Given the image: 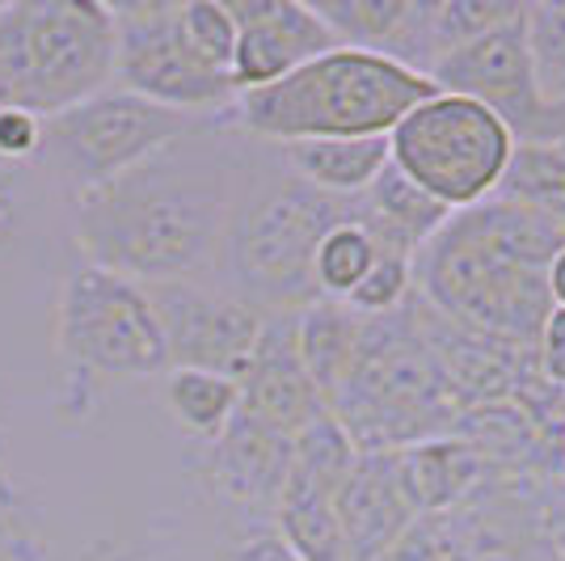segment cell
<instances>
[{
	"mask_svg": "<svg viewBox=\"0 0 565 561\" xmlns=\"http://www.w3.org/2000/svg\"><path fill=\"white\" fill-rule=\"evenodd\" d=\"M236 199L233 157L199 123L136 169L81 190L72 229L97 271L143 287L178 283L220 262Z\"/></svg>",
	"mask_w": 565,
	"mask_h": 561,
	"instance_id": "1",
	"label": "cell"
},
{
	"mask_svg": "<svg viewBox=\"0 0 565 561\" xmlns=\"http://www.w3.org/2000/svg\"><path fill=\"white\" fill-rule=\"evenodd\" d=\"M562 245L565 229L494 194L469 211H451L414 254V292L472 334L536 347L553 313L548 262Z\"/></svg>",
	"mask_w": 565,
	"mask_h": 561,
	"instance_id": "2",
	"label": "cell"
},
{
	"mask_svg": "<svg viewBox=\"0 0 565 561\" xmlns=\"http://www.w3.org/2000/svg\"><path fill=\"white\" fill-rule=\"evenodd\" d=\"M435 94L439 89L423 72L401 68L372 51L333 47L266 89L236 94L224 123L279 148L305 140H363L388 136L418 102Z\"/></svg>",
	"mask_w": 565,
	"mask_h": 561,
	"instance_id": "3",
	"label": "cell"
},
{
	"mask_svg": "<svg viewBox=\"0 0 565 561\" xmlns=\"http://www.w3.org/2000/svg\"><path fill=\"white\" fill-rule=\"evenodd\" d=\"M460 414L465 410L418 338L409 300L397 313L367 317L351 372L330 401V419L347 431L354 452H401L444 440Z\"/></svg>",
	"mask_w": 565,
	"mask_h": 561,
	"instance_id": "4",
	"label": "cell"
},
{
	"mask_svg": "<svg viewBox=\"0 0 565 561\" xmlns=\"http://www.w3.org/2000/svg\"><path fill=\"white\" fill-rule=\"evenodd\" d=\"M359 199L326 194L291 173L245 190L236 199L220 250L236 300L258 308L262 317H296L308 305H317V245L333 224L351 220Z\"/></svg>",
	"mask_w": 565,
	"mask_h": 561,
	"instance_id": "5",
	"label": "cell"
},
{
	"mask_svg": "<svg viewBox=\"0 0 565 561\" xmlns=\"http://www.w3.org/2000/svg\"><path fill=\"white\" fill-rule=\"evenodd\" d=\"M115 85L110 4H0V106L55 118Z\"/></svg>",
	"mask_w": 565,
	"mask_h": 561,
	"instance_id": "6",
	"label": "cell"
},
{
	"mask_svg": "<svg viewBox=\"0 0 565 561\" xmlns=\"http://www.w3.org/2000/svg\"><path fill=\"white\" fill-rule=\"evenodd\" d=\"M511 152V127L456 94L426 97L388 131V161L448 211L494 199Z\"/></svg>",
	"mask_w": 565,
	"mask_h": 561,
	"instance_id": "7",
	"label": "cell"
},
{
	"mask_svg": "<svg viewBox=\"0 0 565 561\" xmlns=\"http://www.w3.org/2000/svg\"><path fill=\"white\" fill-rule=\"evenodd\" d=\"M55 347L81 375L140 380L169 372L166 334L143 283L81 262L60 287Z\"/></svg>",
	"mask_w": 565,
	"mask_h": 561,
	"instance_id": "8",
	"label": "cell"
},
{
	"mask_svg": "<svg viewBox=\"0 0 565 561\" xmlns=\"http://www.w3.org/2000/svg\"><path fill=\"white\" fill-rule=\"evenodd\" d=\"M199 123L203 118L178 115V110H166L157 102H143L110 85L89 102L43 123V157L81 194L157 157L161 148L182 140Z\"/></svg>",
	"mask_w": 565,
	"mask_h": 561,
	"instance_id": "9",
	"label": "cell"
},
{
	"mask_svg": "<svg viewBox=\"0 0 565 561\" xmlns=\"http://www.w3.org/2000/svg\"><path fill=\"white\" fill-rule=\"evenodd\" d=\"M115 85L190 118H224L236 89L228 72L207 68L178 30V0L110 4Z\"/></svg>",
	"mask_w": 565,
	"mask_h": 561,
	"instance_id": "10",
	"label": "cell"
},
{
	"mask_svg": "<svg viewBox=\"0 0 565 561\" xmlns=\"http://www.w3.org/2000/svg\"><path fill=\"white\" fill-rule=\"evenodd\" d=\"M354 456V444L330 414L296 435L291 473L270 519L300 561H351L338 523V494L351 477Z\"/></svg>",
	"mask_w": 565,
	"mask_h": 561,
	"instance_id": "11",
	"label": "cell"
},
{
	"mask_svg": "<svg viewBox=\"0 0 565 561\" xmlns=\"http://www.w3.org/2000/svg\"><path fill=\"white\" fill-rule=\"evenodd\" d=\"M143 292L166 334L169 368H194L233 380L245 372L266 321L258 308L236 300L233 292H215L194 279L152 283Z\"/></svg>",
	"mask_w": 565,
	"mask_h": 561,
	"instance_id": "12",
	"label": "cell"
},
{
	"mask_svg": "<svg viewBox=\"0 0 565 561\" xmlns=\"http://www.w3.org/2000/svg\"><path fill=\"white\" fill-rule=\"evenodd\" d=\"M430 85L439 94L469 97L477 106H486L498 115L515 144L536 136V123L544 115L541 89L532 76V60H527V39H523V4L507 22L490 25L486 34H477L472 43L456 47L451 55L430 64Z\"/></svg>",
	"mask_w": 565,
	"mask_h": 561,
	"instance_id": "13",
	"label": "cell"
},
{
	"mask_svg": "<svg viewBox=\"0 0 565 561\" xmlns=\"http://www.w3.org/2000/svg\"><path fill=\"white\" fill-rule=\"evenodd\" d=\"M236 22L233 89L254 94L338 47L321 13L300 0H224Z\"/></svg>",
	"mask_w": 565,
	"mask_h": 561,
	"instance_id": "14",
	"label": "cell"
},
{
	"mask_svg": "<svg viewBox=\"0 0 565 561\" xmlns=\"http://www.w3.org/2000/svg\"><path fill=\"white\" fill-rule=\"evenodd\" d=\"M241 389V414L296 440L317 419H326V401L317 393L312 375L296 347V317H266L258 347L249 354L245 372L236 375Z\"/></svg>",
	"mask_w": 565,
	"mask_h": 561,
	"instance_id": "15",
	"label": "cell"
},
{
	"mask_svg": "<svg viewBox=\"0 0 565 561\" xmlns=\"http://www.w3.org/2000/svg\"><path fill=\"white\" fill-rule=\"evenodd\" d=\"M291 444L296 440H287V435L236 410L233 422L224 426V435L212 440L203 452V477L212 481V490L224 502L258 515H275L287 473H291Z\"/></svg>",
	"mask_w": 565,
	"mask_h": 561,
	"instance_id": "16",
	"label": "cell"
},
{
	"mask_svg": "<svg viewBox=\"0 0 565 561\" xmlns=\"http://www.w3.org/2000/svg\"><path fill=\"white\" fill-rule=\"evenodd\" d=\"M338 523L351 561H376L393 540H401L418 511L401 486L397 452H359L347 486L338 494Z\"/></svg>",
	"mask_w": 565,
	"mask_h": 561,
	"instance_id": "17",
	"label": "cell"
},
{
	"mask_svg": "<svg viewBox=\"0 0 565 561\" xmlns=\"http://www.w3.org/2000/svg\"><path fill=\"white\" fill-rule=\"evenodd\" d=\"M397 473L405 494H409V502H414V511H418V519H435V515L456 511L465 498H472V494L494 477L490 465L465 440H456V435L401 447Z\"/></svg>",
	"mask_w": 565,
	"mask_h": 561,
	"instance_id": "18",
	"label": "cell"
},
{
	"mask_svg": "<svg viewBox=\"0 0 565 561\" xmlns=\"http://www.w3.org/2000/svg\"><path fill=\"white\" fill-rule=\"evenodd\" d=\"M282 157L291 165V178L326 190V194H338V199H359L388 165V136L287 144Z\"/></svg>",
	"mask_w": 565,
	"mask_h": 561,
	"instance_id": "19",
	"label": "cell"
},
{
	"mask_svg": "<svg viewBox=\"0 0 565 561\" xmlns=\"http://www.w3.org/2000/svg\"><path fill=\"white\" fill-rule=\"evenodd\" d=\"M363 321L338 300H317L305 313H296V347L305 359V372L312 375L317 393L326 401V414H330L333 393L342 389V380L351 372L354 354H359V338H363Z\"/></svg>",
	"mask_w": 565,
	"mask_h": 561,
	"instance_id": "20",
	"label": "cell"
},
{
	"mask_svg": "<svg viewBox=\"0 0 565 561\" xmlns=\"http://www.w3.org/2000/svg\"><path fill=\"white\" fill-rule=\"evenodd\" d=\"M494 194L565 229V144H515Z\"/></svg>",
	"mask_w": 565,
	"mask_h": 561,
	"instance_id": "21",
	"label": "cell"
},
{
	"mask_svg": "<svg viewBox=\"0 0 565 561\" xmlns=\"http://www.w3.org/2000/svg\"><path fill=\"white\" fill-rule=\"evenodd\" d=\"M166 405L173 422L212 444L224 435V426L233 422L236 405H241V389H236L233 375H215V372H194V368H169L166 375Z\"/></svg>",
	"mask_w": 565,
	"mask_h": 561,
	"instance_id": "22",
	"label": "cell"
},
{
	"mask_svg": "<svg viewBox=\"0 0 565 561\" xmlns=\"http://www.w3.org/2000/svg\"><path fill=\"white\" fill-rule=\"evenodd\" d=\"M363 208H367V215L376 220L380 229H388L393 236L409 241L414 250H423L426 241L439 233L451 215V211L439 208L426 190L414 187V182H409L393 161L384 165V169L376 173V182L367 187Z\"/></svg>",
	"mask_w": 565,
	"mask_h": 561,
	"instance_id": "23",
	"label": "cell"
},
{
	"mask_svg": "<svg viewBox=\"0 0 565 561\" xmlns=\"http://www.w3.org/2000/svg\"><path fill=\"white\" fill-rule=\"evenodd\" d=\"M380 245L367 220H363V199H359V211L351 220L333 224L330 233L321 236L317 245V257H312V283H317V296L321 300H347L354 287L363 283V275L372 271Z\"/></svg>",
	"mask_w": 565,
	"mask_h": 561,
	"instance_id": "24",
	"label": "cell"
},
{
	"mask_svg": "<svg viewBox=\"0 0 565 561\" xmlns=\"http://www.w3.org/2000/svg\"><path fill=\"white\" fill-rule=\"evenodd\" d=\"M515 9L519 0H426V13H423L426 72H430L435 60H444L456 47L472 43L490 25L507 22Z\"/></svg>",
	"mask_w": 565,
	"mask_h": 561,
	"instance_id": "25",
	"label": "cell"
},
{
	"mask_svg": "<svg viewBox=\"0 0 565 561\" xmlns=\"http://www.w3.org/2000/svg\"><path fill=\"white\" fill-rule=\"evenodd\" d=\"M523 39L544 106L565 102V0L523 4Z\"/></svg>",
	"mask_w": 565,
	"mask_h": 561,
	"instance_id": "26",
	"label": "cell"
},
{
	"mask_svg": "<svg viewBox=\"0 0 565 561\" xmlns=\"http://www.w3.org/2000/svg\"><path fill=\"white\" fill-rule=\"evenodd\" d=\"M178 30L207 68L233 72L236 22L224 0H178Z\"/></svg>",
	"mask_w": 565,
	"mask_h": 561,
	"instance_id": "27",
	"label": "cell"
},
{
	"mask_svg": "<svg viewBox=\"0 0 565 561\" xmlns=\"http://www.w3.org/2000/svg\"><path fill=\"white\" fill-rule=\"evenodd\" d=\"M30 157H43V118L18 106H0V165H22Z\"/></svg>",
	"mask_w": 565,
	"mask_h": 561,
	"instance_id": "28",
	"label": "cell"
},
{
	"mask_svg": "<svg viewBox=\"0 0 565 561\" xmlns=\"http://www.w3.org/2000/svg\"><path fill=\"white\" fill-rule=\"evenodd\" d=\"M376 561H448L444 537H439V523L435 519H418L401 540H393Z\"/></svg>",
	"mask_w": 565,
	"mask_h": 561,
	"instance_id": "29",
	"label": "cell"
},
{
	"mask_svg": "<svg viewBox=\"0 0 565 561\" xmlns=\"http://www.w3.org/2000/svg\"><path fill=\"white\" fill-rule=\"evenodd\" d=\"M536 368L553 389H565V308H553L536 338Z\"/></svg>",
	"mask_w": 565,
	"mask_h": 561,
	"instance_id": "30",
	"label": "cell"
},
{
	"mask_svg": "<svg viewBox=\"0 0 565 561\" xmlns=\"http://www.w3.org/2000/svg\"><path fill=\"white\" fill-rule=\"evenodd\" d=\"M22 233V199H18V178L13 169L0 165V257L13 250V241Z\"/></svg>",
	"mask_w": 565,
	"mask_h": 561,
	"instance_id": "31",
	"label": "cell"
},
{
	"mask_svg": "<svg viewBox=\"0 0 565 561\" xmlns=\"http://www.w3.org/2000/svg\"><path fill=\"white\" fill-rule=\"evenodd\" d=\"M0 532H4V537H30V532H34L30 519H25L22 490L13 486V477H9L4 465H0Z\"/></svg>",
	"mask_w": 565,
	"mask_h": 561,
	"instance_id": "32",
	"label": "cell"
},
{
	"mask_svg": "<svg viewBox=\"0 0 565 561\" xmlns=\"http://www.w3.org/2000/svg\"><path fill=\"white\" fill-rule=\"evenodd\" d=\"M224 561H300V558H296V553H291V544L270 528V532H254V537H245Z\"/></svg>",
	"mask_w": 565,
	"mask_h": 561,
	"instance_id": "33",
	"label": "cell"
},
{
	"mask_svg": "<svg viewBox=\"0 0 565 561\" xmlns=\"http://www.w3.org/2000/svg\"><path fill=\"white\" fill-rule=\"evenodd\" d=\"M0 561H43L39 532H30V537H4L0 532Z\"/></svg>",
	"mask_w": 565,
	"mask_h": 561,
	"instance_id": "34",
	"label": "cell"
},
{
	"mask_svg": "<svg viewBox=\"0 0 565 561\" xmlns=\"http://www.w3.org/2000/svg\"><path fill=\"white\" fill-rule=\"evenodd\" d=\"M532 144H565V102L562 106H544Z\"/></svg>",
	"mask_w": 565,
	"mask_h": 561,
	"instance_id": "35",
	"label": "cell"
},
{
	"mask_svg": "<svg viewBox=\"0 0 565 561\" xmlns=\"http://www.w3.org/2000/svg\"><path fill=\"white\" fill-rule=\"evenodd\" d=\"M548 300H553V308H565V245L562 254L548 262Z\"/></svg>",
	"mask_w": 565,
	"mask_h": 561,
	"instance_id": "36",
	"label": "cell"
}]
</instances>
